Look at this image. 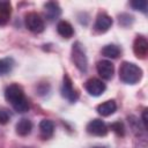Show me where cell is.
Wrapping results in <instances>:
<instances>
[{
  "label": "cell",
  "mask_w": 148,
  "mask_h": 148,
  "mask_svg": "<svg viewBox=\"0 0 148 148\" xmlns=\"http://www.w3.org/2000/svg\"><path fill=\"white\" fill-rule=\"evenodd\" d=\"M5 98L10 103L13 109L18 113H24L29 110V103L22 87L16 83L9 84L5 89Z\"/></svg>",
  "instance_id": "obj_1"
},
{
  "label": "cell",
  "mask_w": 148,
  "mask_h": 148,
  "mask_svg": "<svg viewBox=\"0 0 148 148\" xmlns=\"http://www.w3.org/2000/svg\"><path fill=\"white\" fill-rule=\"evenodd\" d=\"M142 69L134 62L124 61L119 67V79L126 84H135L142 77Z\"/></svg>",
  "instance_id": "obj_2"
},
{
  "label": "cell",
  "mask_w": 148,
  "mask_h": 148,
  "mask_svg": "<svg viewBox=\"0 0 148 148\" xmlns=\"http://www.w3.org/2000/svg\"><path fill=\"white\" fill-rule=\"evenodd\" d=\"M72 61L81 73H86L88 71V59L84 47L80 42H75L72 45Z\"/></svg>",
  "instance_id": "obj_3"
},
{
  "label": "cell",
  "mask_w": 148,
  "mask_h": 148,
  "mask_svg": "<svg viewBox=\"0 0 148 148\" xmlns=\"http://www.w3.org/2000/svg\"><path fill=\"white\" fill-rule=\"evenodd\" d=\"M24 23H25V27L30 31H32L35 34L43 32L44 29H45L44 20L40 17L39 14H37L35 12H30V13L25 14V16H24Z\"/></svg>",
  "instance_id": "obj_4"
},
{
  "label": "cell",
  "mask_w": 148,
  "mask_h": 148,
  "mask_svg": "<svg viewBox=\"0 0 148 148\" xmlns=\"http://www.w3.org/2000/svg\"><path fill=\"white\" fill-rule=\"evenodd\" d=\"M61 95L65 97L69 103H75L79 99V91L73 87V82L71 77L65 74L62 77V86H61Z\"/></svg>",
  "instance_id": "obj_5"
},
{
  "label": "cell",
  "mask_w": 148,
  "mask_h": 148,
  "mask_svg": "<svg viewBox=\"0 0 148 148\" xmlns=\"http://www.w3.org/2000/svg\"><path fill=\"white\" fill-rule=\"evenodd\" d=\"M84 88H86V90L88 91L89 95L97 97V96H101L105 91L106 86L102 80L96 79V77H91V79L86 81Z\"/></svg>",
  "instance_id": "obj_6"
},
{
  "label": "cell",
  "mask_w": 148,
  "mask_h": 148,
  "mask_svg": "<svg viewBox=\"0 0 148 148\" xmlns=\"http://www.w3.org/2000/svg\"><path fill=\"white\" fill-rule=\"evenodd\" d=\"M87 132L95 136H105L108 134V126L101 119H92L87 124L86 127Z\"/></svg>",
  "instance_id": "obj_7"
},
{
  "label": "cell",
  "mask_w": 148,
  "mask_h": 148,
  "mask_svg": "<svg viewBox=\"0 0 148 148\" xmlns=\"http://www.w3.org/2000/svg\"><path fill=\"white\" fill-rule=\"evenodd\" d=\"M133 52L136 58L145 59L148 53V42L143 36H136L133 42Z\"/></svg>",
  "instance_id": "obj_8"
},
{
  "label": "cell",
  "mask_w": 148,
  "mask_h": 148,
  "mask_svg": "<svg viewBox=\"0 0 148 148\" xmlns=\"http://www.w3.org/2000/svg\"><path fill=\"white\" fill-rule=\"evenodd\" d=\"M97 73L104 80H111L114 74V66L109 60H99L96 65Z\"/></svg>",
  "instance_id": "obj_9"
},
{
  "label": "cell",
  "mask_w": 148,
  "mask_h": 148,
  "mask_svg": "<svg viewBox=\"0 0 148 148\" xmlns=\"http://www.w3.org/2000/svg\"><path fill=\"white\" fill-rule=\"evenodd\" d=\"M112 23H113V21H112V18H111V16H109V15L105 14V13H99V14L97 15V17H96L94 28H95L96 31H98V32L102 34V32L108 31V30L111 28Z\"/></svg>",
  "instance_id": "obj_10"
},
{
  "label": "cell",
  "mask_w": 148,
  "mask_h": 148,
  "mask_svg": "<svg viewBox=\"0 0 148 148\" xmlns=\"http://www.w3.org/2000/svg\"><path fill=\"white\" fill-rule=\"evenodd\" d=\"M44 9H45V15H46V17H47L49 21H54L61 14V8H60L59 3L58 2H54V1L46 2L44 5Z\"/></svg>",
  "instance_id": "obj_11"
},
{
  "label": "cell",
  "mask_w": 148,
  "mask_h": 148,
  "mask_svg": "<svg viewBox=\"0 0 148 148\" xmlns=\"http://www.w3.org/2000/svg\"><path fill=\"white\" fill-rule=\"evenodd\" d=\"M54 133V124L50 119H43L39 123V134L43 140L50 139Z\"/></svg>",
  "instance_id": "obj_12"
},
{
  "label": "cell",
  "mask_w": 148,
  "mask_h": 148,
  "mask_svg": "<svg viewBox=\"0 0 148 148\" xmlns=\"http://www.w3.org/2000/svg\"><path fill=\"white\" fill-rule=\"evenodd\" d=\"M116 110H117V103L113 99H109V101L99 104L96 108V111L103 117H108V116L113 114L116 112Z\"/></svg>",
  "instance_id": "obj_13"
},
{
  "label": "cell",
  "mask_w": 148,
  "mask_h": 148,
  "mask_svg": "<svg viewBox=\"0 0 148 148\" xmlns=\"http://www.w3.org/2000/svg\"><path fill=\"white\" fill-rule=\"evenodd\" d=\"M12 15V5L9 1H0V25L9 22Z\"/></svg>",
  "instance_id": "obj_14"
},
{
  "label": "cell",
  "mask_w": 148,
  "mask_h": 148,
  "mask_svg": "<svg viewBox=\"0 0 148 148\" xmlns=\"http://www.w3.org/2000/svg\"><path fill=\"white\" fill-rule=\"evenodd\" d=\"M16 133L21 136H25L28 134L31 133L32 131V123L27 119V118H22L21 120H18V123L16 124Z\"/></svg>",
  "instance_id": "obj_15"
},
{
  "label": "cell",
  "mask_w": 148,
  "mask_h": 148,
  "mask_svg": "<svg viewBox=\"0 0 148 148\" xmlns=\"http://www.w3.org/2000/svg\"><path fill=\"white\" fill-rule=\"evenodd\" d=\"M57 31L61 37L67 38V39L74 35V29H73L72 24L67 21H60L57 24Z\"/></svg>",
  "instance_id": "obj_16"
},
{
  "label": "cell",
  "mask_w": 148,
  "mask_h": 148,
  "mask_svg": "<svg viewBox=\"0 0 148 148\" xmlns=\"http://www.w3.org/2000/svg\"><path fill=\"white\" fill-rule=\"evenodd\" d=\"M14 65H15V61L10 57L0 59V76L6 75L9 72H12V69L14 68Z\"/></svg>",
  "instance_id": "obj_17"
},
{
  "label": "cell",
  "mask_w": 148,
  "mask_h": 148,
  "mask_svg": "<svg viewBox=\"0 0 148 148\" xmlns=\"http://www.w3.org/2000/svg\"><path fill=\"white\" fill-rule=\"evenodd\" d=\"M102 54L104 57H106V58L116 59L120 54V49L114 44H108L102 49Z\"/></svg>",
  "instance_id": "obj_18"
},
{
  "label": "cell",
  "mask_w": 148,
  "mask_h": 148,
  "mask_svg": "<svg viewBox=\"0 0 148 148\" xmlns=\"http://www.w3.org/2000/svg\"><path fill=\"white\" fill-rule=\"evenodd\" d=\"M131 6L135 10L142 12L143 14L147 13V6H148V3H147L146 0H134V1L131 2Z\"/></svg>",
  "instance_id": "obj_19"
},
{
  "label": "cell",
  "mask_w": 148,
  "mask_h": 148,
  "mask_svg": "<svg viewBox=\"0 0 148 148\" xmlns=\"http://www.w3.org/2000/svg\"><path fill=\"white\" fill-rule=\"evenodd\" d=\"M110 128L118 135V136H124L125 135V127H124V124L121 121H116V123H112L110 125Z\"/></svg>",
  "instance_id": "obj_20"
},
{
  "label": "cell",
  "mask_w": 148,
  "mask_h": 148,
  "mask_svg": "<svg viewBox=\"0 0 148 148\" xmlns=\"http://www.w3.org/2000/svg\"><path fill=\"white\" fill-rule=\"evenodd\" d=\"M118 17H119V18H118L119 24H121L123 27H128V25H131V24L133 23V21H134L133 16L130 15V14H126V13L120 14Z\"/></svg>",
  "instance_id": "obj_21"
},
{
  "label": "cell",
  "mask_w": 148,
  "mask_h": 148,
  "mask_svg": "<svg viewBox=\"0 0 148 148\" xmlns=\"http://www.w3.org/2000/svg\"><path fill=\"white\" fill-rule=\"evenodd\" d=\"M12 114L7 109H0V125H5L9 121Z\"/></svg>",
  "instance_id": "obj_22"
},
{
  "label": "cell",
  "mask_w": 148,
  "mask_h": 148,
  "mask_svg": "<svg viewBox=\"0 0 148 148\" xmlns=\"http://www.w3.org/2000/svg\"><path fill=\"white\" fill-rule=\"evenodd\" d=\"M142 125H143L145 128H147V126H148V121H147V109H145L143 112H142Z\"/></svg>",
  "instance_id": "obj_23"
},
{
  "label": "cell",
  "mask_w": 148,
  "mask_h": 148,
  "mask_svg": "<svg viewBox=\"0 0 148 148\" xmlns=\"http://www.w3.org/2000/svg\"><path fill=\"white\" fill-rule=\"evenodd\" d=\"M94 148H106V147H104V146H97V147H94Z\"/></svg>",
  "instance_id": "obj_24"
}]
</instances>
